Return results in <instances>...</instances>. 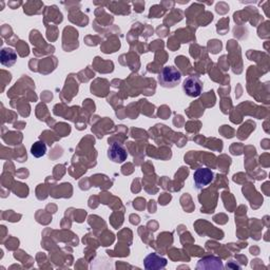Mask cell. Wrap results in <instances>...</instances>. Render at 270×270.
Wrapping results in <instances>:
<instances>
[{"label":"cell","instance_id":"cell-1","mask_svg":"<svg viewBox=\"0 0 270 270\" xmlns=\"http://www.w3.org/2000/svg\"><path fill=\"white\" fill-rule=\"evenodd\" d=\"M157 80L163 88L171 89L180 85L182 80V74L175 67L167 66L163 68L161 73L158 74Z\"/></svg>","mask_w":270,"mask_h":270},{"label":"cell","instance_id":"cell-2","mask_svg":"<svg viewBox=\"0 0 270 270\" xmlns=\"http://www.w3.org/2000/svg\"><path fill=\"white\" fill-rule=\"evenodd\" d=\"M184 92L190 97H198L203 91V82L198 76H189L183 82Z\"/></svg>","mask_w":270,"mask_h":270},{"label":"cell","instance_id":"cell-3","mask_svg":"<svg viewBox=\"0 0 270 270\" xmlns=\"http://www.w3.org/2000/svg\"><path fill=\"white\" fill-rule=\"evenodd\" d=\"M214 179L213 172L208 168H199L193 174L194 186L197 189H203L212 183Z\"/></svg>","mask_w":270,"mask_h":270},{"label":"cell","instance_id":"cell-4","mask_svg":"<svg viewBox=\"0 0 270 270\" xmlns=\"http://www.w3.org/2000/svg\"><path fill=\"white\" fill-rule=\"evenodd\" d=\"M107 155L110 161H112L113 163H116V164L124 163L128 157L126 149L122 145H119L117 143H113L109 146Z\"/></svg>","mask_w":270,"mask_h":270},{"label":"cell","instance_id":"cell-5","mask_svg":"<svg viewBox=\"0 0 270 270\" xmlns=\"http://www.w3.org/2000/svg\"><path fill=\"white\" fill-rule=\"evenodd\" d=\"M145 268L148 270H156L165 268L167 265V260L165 258L158 257L156 254H150L144 260Z\"/></svg>","mask_w":270,"mask_h":270},{"label":"cell","instance_id":"cell-6","mask_svg":"<svg viewBox=\"0 0 270 270\" xmlns=\"http://www.w3.org/2000/svg\"><path fill=\"white\" fill-rule=\"evenodd\" d=\"M197 269H224V265H223L220 258L210 256L201 259L197 265Z\"/></svg>","mask_w":270,"mask_h":270},{"label":"cell","instance_id":"cell-7","mask_svg":"<svg viewBox=\"0 0 270 270\" xmlns=\"http://www.w3.org/2000/svg\"><path fill=\"white\" fill-rule=\"evenodd\" d=\"M17 55L13 49L5 48L1 50V54H0V60H1V64L4 67H12L16 62Z\"/></svg>","mask_w":270,"mask_h":270},{"label":"cell","instance_id":"cell-8","mask_svg":"<svg viewBox=\"0 0 270 270\" xmlns=\"http://www.w3.org/2000/svg\"><path fill=\"white\" fill-rule=\"evenodd\" d=\"M31 153L34 157H37V158L43 156L46 153L45 144L42 142H36L31 148Z\"/></svg>","mask_w":270,"mask_h":270}]
</instances>
